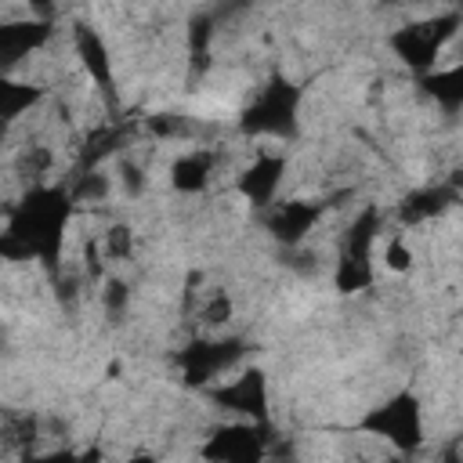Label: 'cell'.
<instances>
[{"label":"cell","mask_w":463,"mask_h":463,"mask_svg":"<svg viewBox=\"0 0 463 463\" xmlns=\"http://www.w3.org/2000/svg\"><path fill=\"white\" fill-rule=\"evenodd\" d=\"M380 260L391 275H409L416 268V250L405 235H391L383 246H380Z\"/></svg>","instance_id":"6da1fadb"}]
</instances>
